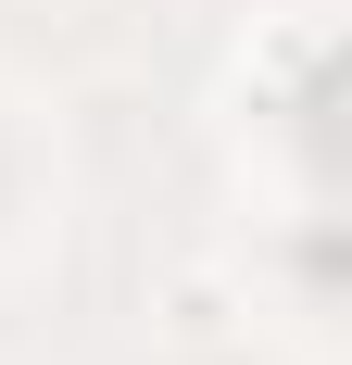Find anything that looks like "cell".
<instances>
[{"label":"cell","instance_id":"obj_1","mask_svg":"<svg viewBox=\"0 0 352 365\" xmlns=\"http://www.w3.org/2000/svg\"><path fill=\"white\" fill-rule=\"evenodd\" d=\"M0 189H13V151H0Z\"/></svg>","mask_w":352,"mask_h":365}]
</instances>
